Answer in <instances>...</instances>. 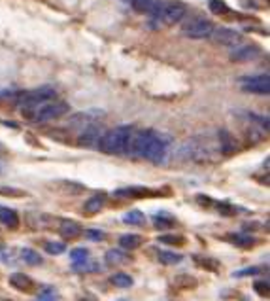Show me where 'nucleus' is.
I'll return each mask as SVG.
<instances>
[{
  "instance_id": "obj_28",
  "label": "nucleus",
  "mask_w": 270,
  "mask_h": 301,
  "mask_svg": "<svg viewBox=\"0 0 270 301\" xmlns=\"http://www.w3.org/2000/svg\"><path fill=\"white\" fill-rule=\"evenodd\" d=\"M123 222L129 224V226H142L145 222V216H144V212H140V210H129V212L123 216Z\"/></svg>"
},
{
  "instance_id": "obj_12",
  "label": "nucleus",
  "mask_w": 270,
  "mask_h": 301,
  "mask_svg": "<svg viewBox=\"0 0 270 301\" xmlns=\"http://www.w3.org/2000/svg\"><path fill=\"white\" fill-rule=\"evenodd\" d=\"M59 233L66 241H74V239H78L79 235L83 233V228L74 220H63L59 222Z\"/></svg>"
},
{
  "instance_id": "obj_36",
  "label": "nucleus",
  "mask_w": 270,
  "mask_h": 301,
  "mask_svg": "<svg viewBox=\"0 0 270 301\" xmlns=\"http://www.w3.org/2000/svg\"><path fill=\"white\" fill-rule=\"evenodd\" d=\"M253 290L257 292L259 295H268V281H257L255 284H253Z\"/></svg>"
},
{
  "instance_id": "obj_25",
  "label": "nucleus",
  "mask_w": 270,
  "mask_h": 301,
  "mask_svg": "<svg viewBox=\"0 0 270 301\" xmlns=\"http://www.w3.org/2000/svg\"><path fill=\"white\" fill-rule=\"evenodd\" d=\"M21 260L25 261L26 265H33V267H36V265H42V256L36 252V250H33V248H23L21 250Z\"/></svg>"
},
{
  "instance_id": "obj_5",
  "label": "nucleus",
  "mask_w": 270,
  "mask_h": 301,
  "mask_svg": "<svg viewBox=\"0 0 270 301\" xmlns=\"http://www.w3.org/2000/svg\"><path fill=\"white\" fill-rule=\"evenodd\" d=\"M214 23L204 17H189L182 25V34L185 38H193V40H202V38H210L212 31H214Z\"/></svg>"
},
{
  "instance_id": "obj_7",
  "label": "nucleus",
  "mask_w": 270,
  "mask_h": 301,
  "mask_svg": "<svg viewBox=\"0 0 270 301\" xmlns=\"http://www.w3.org/2000/svg\"><path fill=\"white\" fill-rule=\"evenodd\" d=\"M15 97L19 99V102L23 106H36V104H42V102H47V100L55 99V89L49 86H44V87L31 89V91L17 93Z\"/></svg>"
},
{
  "instance_id": "obj_32",
  "label": "nucleus",
  "mask_w": 270,
  "mask_h": 301,
  "mask_svg": "<svg viewBox=\"0 0 270 301\" xmlns=\"http://www.w3.org/2000/svg\"><path fill=\"white\" fill-rule=\"evenodd\" d=\"M208 8H210L214 14H229V12H231L223 0H210V2H208Z\"/></svg>"
},
{
  "instance_id": "obj_27",
  "label": "nucleus",
  "mask_w": 270,
  "mask_h": 301,
  "mask_svg": "<svg viewBox=\"0 0 270 301\" xmlns=\"http://www.w3.org/2000/svg\"><path fill=\"white\" fill-rule=\"evenodd\" d=\"M197 279H193L189 275H179L178 279L174 281V286H178L179 290H193V288H197Z\"/></svg>"
},
{
  "instance_id": "obj_35",
  "label": "nucleus",
  "mask_w": 270,
  "mask_h": 301,
  "mask_svg": "<svg viewBox=\"0 0 270 301\" xmlns=\"http://www.w3.org/2000/svg\"><path fill=\"white\" fill-rule=\"evenodd\" d=\"M70 258H72V263L83 261L89 258V250H87V248H74L72 252H70Z\"/></svg>"
},
{
  "instance_id": "obj_42",
  "label": "nucleus",
  "mask_w": 270,
  "mask_h": 301,
  "mask_svg": "<svg viewBox=\"0 0 270 301\" xmlns=\"http://www.w3.org/2000/svg\"><path fill=\"white\" fill-rule=\"evenodd\" d=\"M2 247H4V242H2V239H0V248H2Z\"/></svg>"
},
{
  "instance_id": "obj_19",
  "label": "nucleus",
  "mask_w": 270,
  "mask_h": 301,
  "mask_svg": "<svg viewBox=\"0 0 270 301\" xmlns=\"http://www.w3.org/2000/svg\"><path fill=\"white\" fill-rule=\"evenodd\" d=\"M218 142H219V152L221 154H232L234 150H236V144H234V141H232V136L229 131H225V129H221L218 133Z\"/></svg>"
},
{
  "instance_id": "obj_40",
  "label": "nucleus",
  "mask_w": 270,
  "mask_h": 301,
  "mask_svg": "<svg viewBox=\"0 0 270 301\" xmlns=\"http://www.w3.org/2000/svg\"><path fill=\"white\" fill-rule=\"evenodd\" d=\"M38 301H55V299H53V294H51V292H46V294L40 295V299H38Z\"/></svg>"
},
{
  "instance_id": "obj_26",
  "label": "nucleus",
  "mask_w": 270,
  "mask_h": 301,
  "mask_svg": "<svg viewBox=\"0 0 270 301\" xmlns=\"http://www.w3.org/2000/svg\"><path fill=\"white\" fill-rule=\"evenodd\" d=\"M195 263H197L198 267L206 269V271H219V261L218 260H212V258H202V256H195Z\"/></svg>"
},
{
  "instance_id": "obj_31",
  "label": "nucleus",
  "mask_w": 270,
  "mask_h": 301,
  "mask_svg": "<svg viewBox=\"0 0 270 301\" xmlns=\"http://www.w3.org/2000/svg\"><path fill=\"white\" fill-rule=\"evenodd\" d=\"M112 284L117 288H129L132 286V277H129L127 273H117L112 277Z\"/></svg>"
},
{
  "instance_id": "obj_17",
  "label": "nucleus",
  "mask_w": 270,
  "mask_h": 301,
  "mask_svg": "<svg viewBox=\"0 0 270 301\" xmlns=\"http://www.w3.org/2000/svg\"><path fill=\"white\" fill-rule=\"evenodd\" d=\"M106 203V195L104 194H99V195H93V197H89V199L83 203V212H85L87 216H93L97 214L99 210H102V207H104Z\"/></svg>"
},
{
  "instance_id": "obj_43",
  "label": "nucleus",
  "mask_w": 270,
  "mask_h": 301,
  "mask_svg": "<svg viewBox=\"0 0 270 301\" xmlns=\"http://www.w3.org/2000/svg\"><path fill=\"white\" fill-rule=\"evenodd\" d=\"M4 301H10V299H4Z\"/></svg>"
},
{
  "instance_id": "obj_41",
  "label": "nucleus",
  "mask_w": 270,
  "mask_h": 301,
  "mask_svg": "<svg viewBox=\"0 0 270 301\" xmlns=\"http://www.w3.org/2000/svg\"><path fill=\"white\" fill-rule=\"evenodd\" d=\"M79 301H97V299H95L93 295H83V297H81Z\"/></svg>"
},
{
  "instance_id": "obj_23",
  "label": "nucleus",
  "mask_w": 270,
  "mask_h": 301,
  "mask_svg": "<svg viewBox=\"0 0 270 301\" xmlns=\"http://www.w3.org/2000/svg\"><path fill=\"white\" fill-rule=\"evenodd\" d=\"M142 242H144V239H142L140 235H134V233H127L119 237V244H121V248H125V250H134V248H138Z\"/></svg>"
},
{
  "instance_id": "obj_11",
  "label": "nucleus",
  "mask_w": 270,
  "mask_h": 301,
  "mask_svg": "<svg viewBox=\"0 0 270 301\" xmlns=\"http://www.w3.org/2000/svg\"><path fill=\"white\" fill-rule=\"evenodd\" d=\"M261 55V47L255 46V44H242V46H236L231 51V61L232 63H248V61L257 59Z\"/></svg>"
},
{
  "instance_id": "obj_30",
  "label": "nucleus",
  "mask_w": 270,
  "mask_h": 301,
  "mask_svg": "<svg viewBox=\"0 0 270 301\" xmlns=\"http://www.w3.org/2000/svg\"><path fill=\"white\" fill-rule=\"evenodd\" d=\"M159 242H163V244H174V247H184L185 237L184 235H163V237H159Z\"/></svg>"
},
{
  "instance_id": "obj_39",
  "label": "nucleus",
  "mask_w": 270,
  "mask_h": 301,
  "mask_svg": "<svg viewBox=\"0 0 270 301\" xmlns=\"http://www.w3.org/2000/svg\"><path fill=\"white\" fill-rule=\"evenodd\" d=\"M263 269L261 267H250V269H242V271H236L234 277H248V275H255V273H261Z\"/></svg>"
},
{
  "instance_id": "obj_1",
  "label": "nucleus",
  "mask_w": 270,
  "mask_h": 301,
  "mask_svg": "<svg viewBox=\"0 0 270 301\" xmlns=\"http://www.w3.org/2000/svg\"><path fill=\"white\" fill-rule=\"evenodd\" d=\"M127 154L140 157V159L152 161L155 165L165 163L166 155H168V139L152 131V129L132 133Z\"/></svg>"
},
{
  "instance_id": "obj_38",
  "label": "nucleus",
  "mask_w": 270,
  "mask_h": 301,
  "mask_svg": "<svg viewBox=\"0 0 270 301\" xmlns=\"http://www.w3.org/2000/svg\"><path fill=\"white\" fill-rule=\"evenodd\" d=\"M216 208H218V210L223 216H232V214H234V207L227 205V203H218V205H216Z\"/></svg>"
},
{
  "instance_id": "obj_10",
  "label": "nucleus",
  "mask_w": 270,
  "mask_h": 301,
  "mask_svg": "<svg viewBox=\"0 0 270 301\" xmlns=\"http://www.w3.org/2000/svg\"><path fill=\"white\" fill-rule=\"evenodd\" d=\"M102 134H104V129L100 127L99 123H93V125H89V127H85L81 131L78 144L83 148H99Z\"/></svg>"
},
{
  "instance_id": "obj_22",
  "label": "nucleus",
  "mask_w": 270,
  "mask_h": 301,
  "mask_svg": "<svg viewBox=\"0 0 270 301\" xmlns=\"http://www.w3.org/2000/svg\"><path fill=\"white\" fill-rule=\"evenodd\" d=\"M157 260L161 261L163 265H178V263H182L184 256L176 254V252H170V250H159Z\"/></svg>"
},
{
  "instance_id": "obj_6",
  "label": "nucleus",
  "mask_w": 270,
  "mask_h": 301,
  "mask_svg": "<svg viewBox=\"0 0 270 301\" xmlns=\"http://www.w3.org/2000/svg\"><path fill=\"white\" fill-rule=\"evenodd\" d=\"M187 15V6L179 0H168V2H161L159 8L157 19H161L165 25H176L179 21H184V17Z\"/></svg>"
},
{
  "instance_id": "obj_37",
  "label": "nucleus",
  "mask_w": 270,
  "mask_h": 301,
  "mask_svg": "<svg viewBox=\"0 0 270 301\" xmlns=\"http://www.w3.org/2000/svg\"><path fill=\"white\" fill-rule=\"evenodd\" d=\"M87 237H89L91 241H104L106 233L100 231V229H87Z\"/></svg>"
},
{
  "instance_id": "obj_3",
  "label": "nucleus",
  "mask_w": 270,
  "mask_h": 301,
  "mask_svg": "<svg viewBox=\"0 0 270 301\" xmlns=\"http://www.w3.org/2000/svg\"><path fill=\"white\" fill-rule=\"evenodd\" d=\"M70 106L63 102V100H47V102H42V104H36V106H23L21 112L28 118V120L36 121V123H44V121H53L59 120L65 114H68Z\"/></svg>"
},
{
  "instance_id": "obj_20",
  "label": "nucleus",
  "mask_w": 270,
  "mask_h": 301,
  "mask_svg": "<svg viewBox=\"0 0 270 301\" xmlns=\"http://www.w3.org/2000/svg\"><path fill=\"white\" fill-rule=\"evenodd\" d=\"M72 269L76 271V273H97V271H100V269H102V265H100L97 260L87 258V260H83V261L72 263Z\"/></svg>"
},
{
  "instance_id": "obj_21",
  "label": "nucleus",
  "mask_w": 270,
  "mask_h": 301,
  "mask_svg": "<svg viewBox=\"0 0 270 301\" xmlns=\"http://www.w3.org/2000/svg\"><path fill=\"white\" fill-rule=\"evenodd\" d=\"M104 260L108 265H123L127 261L131 260L129 256L123 252V250H117V248H112V250H108L104 256Z\"/></svg>"
},
{
  "instance_id": "obj_9",
  "label": "nucleus",
  "mask_w": 270,
  "mask_h": 301,
  "mask_svg": "<svg viewBox=\"0 0 270 301\" xmlns=\"http://www.w3.org/2000/svg\"><path fill=\"white\" fill-rule=\"evenodd\" d=\"M210 38L219 46H234L240 44L242 40V33H238L236 29H229V27H218L214 29L210 34Z\"/></svg>"
},
{
  "instance_id": "obj_29",
  "label": "nucleus",
  "mask_w": 270,
  "mask_h": 301,
  "mask_svg": "<svg viewBox=\"0 0 270 301\" xmlns=\"http://www.w3.org/2000/svg\"><path fill=\"white\" fill-rule=\"evenodd\" d=\"M236 247H242V248H250V247H253L255 244V239L253 237H250V235H240V233H236V235H231L229 237Z\"/></svg>"
},
{
  "instance_id": "obj_18",
  "label": "nucleus",
  "mask_w": 270,
  "mask_h": 301,
  "mask_svg": "<svg viewBox=\"0 0 270 301\" xmlns=\"http://www.w3.org/2000/svg\"><path fill=\"white\" fill-rule=\"evenodd\" d=\"M153 189L147 187H123L115 191V197H127V199H138V197H145V195H153Z\"/></svg>"
},
{
  "instance_id": "obj_33",
  "label": "nucleus",
  "mask_w": 270,
  "mask_h": 301,
  "mask_svg": "<svg viewBox=\"0 0 270 301\" xmlns=\"http://www.w3.org/2000/svg\"><path fill=\"white\" fill-rule=\"evenodd\" d=\"M44 248H46L47 254H51V256H59V254H63V252L66 250V247L63 244V242H53V241L46 242V244H44Z\"/></svg>"
},
{
  "instance_id": "obj_24",
  "label": "nucleus",
  "mask_w": 270,
  "mask_h": 301,
  "mask_svg": "<svg viewBox=\"0 0 270 301\" xmlns=\"http://www.w3.org/2000/svg\"><path fill=\"white\" fill-rule=\"evenodd\" d=\"M174 224H176V220H174L170 214H166V212H157V214H153V226H155L157 229H170Z\"/></svg>"
},
{
  "instance_id": "obj_8",
  "label": "nucleus",
  "mask_w": 270,
  "mask_h": 301,
  "mask_svg": "<svg viewBox=\"0 0 270 301\" xmlns=\"http://www.w3.org/2000/svg\"><path fill=\"white\" fill-rule=\"evenodd\" d=\"M242 91L253 95H268L270 93V78L268 74H257V76H244L240 78Z\"/></svg>"
},
{
  "instance_id": "obj_34",
  "label": "nucleus",
  "mask_w": 270,
  "mask_h": 301,
  "mask_svg": "<svg viewBox=\"0 0 270 301\" xmlns=\"http://www.w3.org/2000/svg\"><path fill=\"white\" fill-rule=\"evenodd\" d=\"M0 195H6V197H25L26 191H23V189H17V187L0 186Z\"/></svg>"
},
{
  "instance_id": "obj_15",
  "label": "nucleus",
  "mask_w": 270,
  "mask_h": 301,
  "mask_svg": "<svg viewBox=\"0 0 270 301\" xmlns=\"http://www.w3.org/2000/svg\"><path fill=\"white\" fill-rule=\"evenodd\" d=\"M10 284H12L15 290H19V292H26V294L34 290L33 279H31L28 275H23V273H12L10 275Z\"/></svg>"
},
{
  "instance_id": "obj_13",
  "label": "nucleus",
  "mask_w": 270,
  "mask_h": 301,
  "mask_svg": "<svg viewBox=\"0 0 270 301\" xmlns=\"http://www.w3.org/2000/svg\"><path fill=\"white\" fill-rule=\"evenodd\" d=\"M99 116H100V112H97V110L74 114L72 118H70V127L85 129V127H89V125H93V123H99V121H97V120H99Z\"/></svg>"
},
{
  "instance_id": "obj_2",
  "label": "nucleus",
  "mask_w": 270,
  "mask_h": 301,
  "mask_svg": "<svg viewBox=\"0 0 270 301\" xmlns=\"http://www.w3.org/2000/svg\"><path fill=\"white\" fill-rule=\"evenodd\" d=\"M132 136L131 125H117V127L104 131L99 142V150L108 155H123L129 150V142Z\"/></svg>"
},
{
  "instance_id": "obj_16",
  "label": "nucleus",
  "mask_w": 270,
  "mask_h": 301,
  "mask_svg": "<svg viewBox=\"0 0 270 301\" xmlns=\"http://www.w3.org/2000/svg\"><path fill=\"white\" fill-rule=\"evenodd\" d=\"M0 224L6 226L8 229H17L19 228V214L13 210V208L8 207H0Z\"/></svg>"
},
{
  "instance_id": "obj_14",
  "label": "nucleus",
  "mask_w": 270,
  "mask_h": 301,
  "mask_svg": "<svg viewBox=\"0 0 270 301\" xmlns=\"http://www.w3.org/2000/svg\"><path fill=\"white\" fill-rule=\"evenodd\" d=\"M163 0H131V6L140 12V14H149L153 17L159 15V8H161Z\"/></svg>"
},
{
  "instance_id": "obj_4",
  "label": "nucleus",
  "mask_w": 270,
  "mask_h": 301,
  "mask_svg": "<svg viewBox=\"0 0 270 301\" xmlns=\"http://www.w3.org/2000/svg\"><path fill=\"white\" fill-rule=\"evenodd\" d=\"M216 154V150L212 148L208 139L202 136H193L187 142L182 144V148L178 150V157L185 161H197V163H206L210 161Z\"/></svg>"
}]
</instances>
